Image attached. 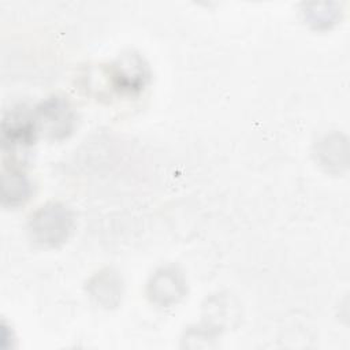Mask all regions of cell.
Segmentation results:
<instances>
[{
  "label": "cell",
  "mask_w": 350,
  "mask_h": 350,
  "mask_svg": "<svg viewBox=\"0 0 350 350\" xmlns=\"http://www.w3.org/2000/svg\"><path fill=\"white\" fill-rule=\"evenodd\" d=\"M86 290L90 298L101 308L111 309L119 305L123 295V282L120 275L112 268L96 272L88 282Z\"/></svg>",
  "instance_id": "obj_6"
},
{
  "label": "cell",
  "mask_w": 350,
  "mask_h": 350,
  "mask_svg": "<svg viewBox=\"0 0 350 350\" xmlns=\"http://www.w3.org/2000/svg\"><path fill=\"white\" fill-rule=\"evenodd\" d=\"M38 133H45L51 139L68 137L75 126V112L72 105L63 96H51L40 103L36 109Z\"/></svg>",
  "instance_id": "obj_2"
},
{
  "label": "cell",
  "mask_w": 350,
  "mask_h": 350,
  "mask_svg": "<svg viewBox=\"0 0 350 350\" xmlns=\"http://www.w3.org/2000/svg\"><path fill=\"white\" fill-rule=\"evenodd\" d=\"M37 134L36 112L26 104L14 105L4 112L1 120V144L4 152L34 144Z\"/></svg>",
  "instance_id": "obj_4"
},
{
  "label": "cell",
  "mask_w": 350,
  "mask_h": 350,
  "mask_svg": "<svg viewBox=\"0 0 350 350\" xmlns=\"http://www.w3.org/2000/svg\"><path fill=\"white\" fill-rule=\"evenodd\" d=\"M74 228V213L63 202L49 201L38 206L27 219V235L41 247H57Z\"/></svg>",
  "instance_id": "obj_1"
},
{
  "label": "cell",
  "mask_w": 350,
  "mask_h": 350,
  "mask_svg": "<svg viewBox=\"0 0 350 350\" xmlns=\"http://www.w3.org/2000/svg\"><path fill=\"white\" fill-rule=\"evenodd\" d=\"M33 185L26 172L11 164H5L3 167L1 174V200L5 206H19L23 205L31 196Z\"/></svg>",
  "instance_id": "obj_7"
},
{
  "label": "cell",
  "mask_w": 350,
  "mask_h": 350,
  "mask_svg": "<svg viewBox=\"0 0 350 350\" xmlns=\"http://www.w3.org/2000/svg\"><path fill=\"white\" fill-rule=\"evenodd\" d=\"M187 293L183 272L175 265H165L154 271L146 284L149 301L160 308H171L179 304Z\"/></svg>",
  "instance_id": "obj_5"
},
{
  "label": "cell",
  "mask_w": 350,
  "mask_h": 350,
  "mask_svg": "<svg viewBox=\"0 0 350 350\" xmlns=\"http://www.w3.org/2000/svg\"><path fill=\"white\" fill-rule=\"evenodd\" d=\"M108 78L118 93L135 96L148 85L150 71L141 55L127 52L111 63L108 67Z\"/></svg>",
  "instance_id": "obj_3"
}]
</instances>
